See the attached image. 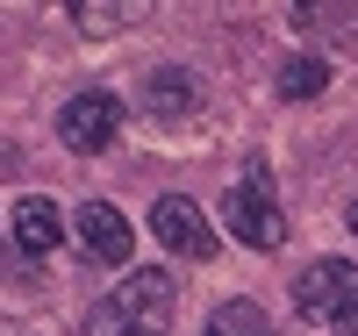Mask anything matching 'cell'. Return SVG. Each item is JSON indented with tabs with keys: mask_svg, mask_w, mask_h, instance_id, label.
Listing matches in <instances>:
<instances>
[{
	"mask_svg": "<svg viewBox=\"0 0 358 336\" xmlns=\"http://www.w3.org/2000/svg\"><path fill=\"white\" fill-rule=\"evenodd\" d=\"M322 86H330V65H322L315 50H301V57H287V65H280V94H287V101H315Z\"/></svg>",
	"mask_w": 358,
	"mask_h": 336,
	"instance_id": "10",
	"label": "cell"
},
{
	"mask_svg": "<svg viewBox=\"0 0 358 336\" xmlns=\"http://www.w3.org/2000/svg\"><path fill=\"white\" fill-rule=\"evenodd\" d=\"M72 236H79V251L94 258V265H129V251H136L129 215H122V207H108V200H86L79 215H72Z\"/></svg>",
	"mask_w": 358,
	"mask_h": 336,
	"instance_id": "6",
	"label": "cell"
},
{
	"mask_svg": "<svg viewBox=\"0 0 358 336\" xmlns=\"http://www.w3.org/2000/svg\"><path fill=\"white\" fill-rule=\"evenodd\" d=\"M222 222H229L236 243H251V251H280V243H287V215H280L273 187H265V172H251L244 187L222 200Z\"/></svg>",
	"mask_w": 358,
	"mask_h": 336,
	"instance_id": "3",
	"label": "cell"
},
{
	"mask_svg": "<svg viewBox=\"0 0 358 336\" xmlns=\"http://www.w3.org/2000/svg\"><path fill=\"white\" fill-rule=\"evenodd\" d=\"M143 8H129V0H122V8H115V0H79V8H72V22L86 29V36H108V29H129Z\"/></svg>",
	"mask_w": 358,
	"mask_h": 336,
	"instance_id": "11",
	"label": "cell"
},
{
	"mask_svg": "<svg viewBox=\"0 0 358 336\" xmlns=\"http://www.w3.org/2000/svg\"><path fill=\"white\" fill-rule=\"evenodd\" d=\"M201 336H280V329H273V315H265L258 300H222Z\"/></svg>",
	"mask_w": 358,
	"mask_h": 336,
	"instance_id": "9",
	"label": "cell"
},
{
	"mask_svg": "<svg viewBox=\"0 0 358 336\" xmlns=\"http://www.w3.org/2000/svg\"><path fill=\"white\" fill-rule=\"evenodd\" d=\"M172 300H179L172 272H151V265H143V272H129L108 300L86 308V336H165V329H172Z\"/></svg>",
	"mask_w": 358,
	"mask_h": 336,
	"instance_id": "1",
	"label": "cell"
},
{
	"mask_svg": "<svg viewBox=\"0 0 358 336\" xmlns=\"http://www.w3.org/2000/svg\"><path fill=\"white\" fill-rule=\"evenodd\" d=\"M344 222H351V236H358V200H351V207H344Z\"/></svg>",
	"mask_w": 358,
	"mask_h": 336,
	"instance_id": "13",
	"label": "cell"
},
{
	"mask_svg": "<svg viewBox=\"0 0 358 336\" xmlns=\"http://www.w3.org/2000/svg\"><path fill=\"white\" fill-rule=\"evenodd\" d=\"M151 236L165 243L172 258H215V222H208L201 200H187V193H165L151 207Z\"/></svg>",
	"mask_w": 358,
	"mask_h": 336,
	"instance_id": "5",
	"label": "cell"
},
{
	"mask_svg": "<svg viewBox=\"0 0 358 336\" xmlns=\"http://www.w3.org/2000/svg\"><path fill=\"white\" fill-rule=\"evenodd\" d=\"M337 329H344V336H358V300H351V308L337 315Z\"/></svg>",
	"mask_w": 358,
	"mask_h": 336,
	"instance_id": "12",
	"label": "cell"
},
{
	"mask_svg": "<svg viewBox=\"0 0 358 336\" xmlns=\"http://www.w3.org/2000/svg\"><path fill=\"white\" fill-rule=\"evenodd\" d=\"M115 129H122V101H115L108 86H94V94H72L65 108H57V143H65L72 158H94V150H108Z\"/></svg>",
	"mask_w": 358,
	"mask_h": 336,
	"instance_id": "2",
	"label": "cell"
},
{
	"mask_svg": "<svg viewBox=\"0 0 358 336\" xmlns=\"http://www.w3.org/2000/svg\"><path fill=\"white\" fill-rule=\"evenodd\" d=\"M194 101H201L194 72H151V79H143V108H151V115H165V122L194 115Z\"/></svg>",
	"mask_w": 358,
	"mask_h": 336,
	"instance_id": "8",
	"label": "cell"
},
{
	"mask_svg": "<svg viewBox=\"0 0 358 336\" xmlns=\"http://www.w3.org/2000/svg\"><path fill=\"white\" fill-rule=\"evenodd\" d=\"M351 300H358V265L351 258H315L301 279H294V308L315 315V322H337Z\"/></svg>",
	"mask_w": 358,
	"mask_h": 336,
	"instance_id": "4",
	"label": "cell"
},
{
	"mask_svg": "<svg viewBox=\"0 0 358 336\" xmlns=\"http://www.w3.org/2000/svg\"><path fill=\"white\" fill-rule=\"evenodd\" d=\"M57 236H65V222H57V200H43V193L15 200V251L50 258V251H57Z\"/></svg>",
	"mask_w": 358,
	"mask_h": 336,
	"instance_id": "7",
	"label": "cell"
}]
</instances>
